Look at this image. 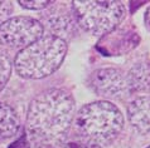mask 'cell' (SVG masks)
Instances as JSON below:
<instances>
[{
  "mask_svg": "<svg viewBox=\"0 0 150 148\" xmlns=\"http://www.w3.org/2000/svg\"><path fill=\"white\" fill-rule=\"evenodd\" d=\"M74 119V99L64 89L53 88L38 94L27 112V129L33 142L53 146L63 141Z\"/></svg>",
  "mask_w": 150,
  "mask_h": 148,
  "instance_id": "1",
  "label": "cell"
},
{
  "mask_svg": "<svg viewBox=\"0 0 150 148\" xmlns=\"http://www.w3.org/2000/svg\"><path fill=\"white\" fill-rule=\"evenodd\" d=\"M124 122L121 110L111 102H92L74 114V139L90 148H105L119 137Z\"/></svg>",
  "mask_w": 150,
  "mask_h": 148,
  "instance_id": "2",
  "label": "cell"
},
{
  "mask_svg": "<svg viewBox=\"0 0 150 148\" xmlns=\"http://www.w3.org/2000/svg\"><path fill=\"white\" fill-rule=\"evenodd\" d=\"M66 53V40L58 36L45 35L22 49L15 55L13 65L20 78L43 79L59 69Z\"/></svg>",
  "mask_w": 150,
  "mask_h": 148,
  "instance_id": "3",
  "label": "cell"
},
{
  "mask_svg": "<svg viewBox=\"0 0 150 148\" xmlns=\"http://www.w3.org/2000/svg\"><path fill=\"white\" fill-rule=\"evenodd\" d=\"M72 10L77 24L93 35H105L114 31L126 15L121 1H72Z\"/></svg>",
  "mask_w": 150,
  "mask_h": 148,
  "instance_id": "4",
  "label": "cell"
},
{
  "mask_svg": "<svg viewBox=\"0 0 150 148\" xmlns=\"http://www.w3.org/2000/svg\"><path fill=\"white\" fill-rule=\"evenodd\" d=\"M44 25L30 16H13L0 24V44L24 49L44 36Z\"/></svg>",
  "mask_w": 150,
  "mask_h": 148,
  "instance_id": "5",
  "label": "cell"
},
{
  "mask_svg": "<svg viewBox=\"0 0 150 148\" xmlns=\"http://www.w3.org/2000/svg\"><path fill=\"white\" fill-rule=\"evenodd\" d=\"M90 87L103 98H117L129 92L126 74L117 68L96 69L90 77Z\"/></svg>",
  "mask_w": 150,
  "mask_h": 148,
  "instance_id": "6",
  "label": "cell"
},
{
  "mask_svg": "<svg viewBox=\"0 0 150 148\" xmlns=\"http://www.w3.org/2000/svg\"><path fill=\"white\" fill-rule=\"evenodd\" d=\"M130 124L140 134H150V96H140L127 105Z\"/></svg>",
  "mask_w": 150,
  "mask_h": 148,
  "instance_id": "7",
  "label": "cell"
},
{
  "mask_svg": "<svg viewBox=\"0 0 150 148\" xmlns=\"http://www.w3.org/2000/svg\"><path fill=\"white\" fill-rule=\"evenodd\" d=\"M20 119L13 107L0 102V141H5L18 133Z\"/></svg>",
  "mask_w": 150,
  "mask_h": 148,
  "instance_id": "8",
  "label": "cell"
},
{
  "mask_svg": "<svg viewBox=\"0 0 150 148\" xmlns=\"http://www.w3.org/2000/svg\"><path fill=\"white\" fill-rule=\"evenodd\" d=\"M129 92H144L150 88V64L137 63L126 74Z\"/></svg>",
  "mask_w": 150,
  "mask_h": 148,
  "instance_id": "9",
  "label": "cell"
},
{
  "mask_svg": "<svg viewBox=\"0 0 150 148\" xmlns=\"http://www.w3.org/2000/svg\"><path fill=\"white\" fill-rule=\"evenodd\" d=\"M45 25L54 33L53 36L66 40V36L73 30V19L68 14H51L47 16Z\"/></svg>",
  "mask_w": 150,
  "mask_h": 148,
  "instance_id": "10",
  "label": "cell"
},
{
  "mask_svg": "<svg viewBox=\"0 0 150 148\" xmlns=\"http://www.w3.org/2000/svg\"><path fill=\"white\" fill-rule=\"evenodd\" d=\"M11 69H13V63L9 54L0 49V92L6 85L8 80L11 75Z\"/></svg>",
  "mask_w": 150,
  "mask_h": 148,
  "instance_id": "11",
  "label": "cell"
},
{
  "mask_svg": "<svg viewBox=\"0 0 150 148\" xmlns=\"http://www.w3.org/2000/svg\"><path fill=\"white\" fill-rule=\"evenodd\" d=\"M19 5L25 8V9H29V10H40V9H45L48 8L51 4H53L52 1L49 0H34V1H25V0H19Z\"/></svg>",
  "mask_w": 150,
  "mask_h": 148,
  "instance_id": "12",
  "label": "cell"
},
{
  "mask_svg": "<svg viewBox=\"0 0 150 148\" xmlns=\"http://www.w3.org/2000/svg\"><path fill=\"white\" fill-rule=\"evenodd\" d=\"M11 11H13V4L10 1H0V24L9 19Z\"/></svg>",
  "mask_w": 150,
  "mask_h": 148,
  "instance_id": "13",
  "label": "cell"
},
{
  "mask_svg": "<svg viewBox=\"0 0 150 148\" xmlns=\"http://www.w3.org/2000/svg\"><path fill=\"white\" fill-rule=\"evenodd\" d=\"M54 148H90V147H87L85 145H82L81 142L73 139V141H62Z\"/></svg>",
  "mask_w": 150,
  "mask_h": 148,
  "instance_id": "14",
  "label": "cell"
},
{
  "mask_svg": "<svg viewBox=\"0 0 150 148\" xmlns=\"http://www.w3.org/2000/svg\"><path fill=\"white\" fill-rule=\"evenodd\" d=\"M144 20H145V25H146V28L150 30V6L146 9V11H145V15H144Z\"/></svg>",
  "mask_w": 150,
  "mask_h": 148,
  "instance_id": "15",
  "label": "cell"
},
{
  "mask_svg": "<svg viewBox=\"0 0 150 148\" xmlns=\"http://www.w3.org/2000/svg\"><path fill=\"white\" fill-rule=\"evenodd\" d=\"M149 93H150V88H149ZM149 96H150V94H149Z\"/></svg>",
  "mask_w": 150,
  "mask_h": 148,
  "instance_id": "16",
  "label": "cell"
},
{
  "mask_svg": "<svg viewBox=\"0 0 150 148\" xmlns=\"http://www.w3.org/2000/svg\"><path fill=\"white\" fill-rule=\"evenodd\" d=\"M146 148H150V146H149V147H146Z\"/></svg>",
  "mask_w": 150,
  "mask_h": 148,
  "instance_id": "17",
  "label": "cell"
}]
</instances>
